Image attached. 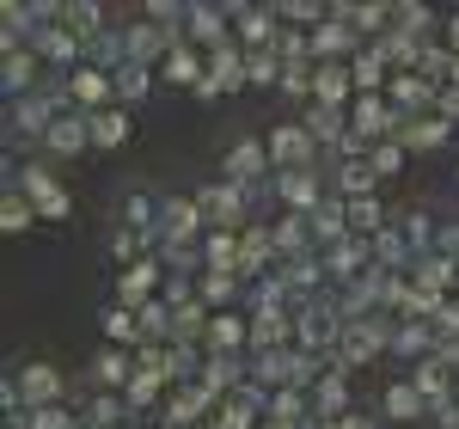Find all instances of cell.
<instances>
[{
  "label": "cell",
  "instance_id": "obj_8",
  "mask_svg": "<svg viewBox=\"0 0 459 429\" xmlns=\"http://www.w3.org/2000/svg\"><path fill=\"white\" fill-rule=\"evenodd\" d=\"M19 184L31 190V203H37L43 214H68V197H62V190L49 184V172H37V166H25V172H19Z\"/></svg>",
  "mask_w": 459,
  "mask_h": 429
},
{
  "label": "cell",
  "instance_id": "obj_2",
  "mask_svg": "<svg viewBox=\"0 0 459 429\" xmlns=\"http://www.w3.org/2000/svg\"><path fill=\"white\" fill-rule=\"evenodd\" d=\"M43 142L56 147V153H80V147H92V117H74V110H68V117H56Z\"/></svg>",
  "mask_w": 459,
  "mask_h": 429
},
{
  "label": "cell",
  "instance_id": "obj_32",
  "mask_svg": "<svg viewBox=\"0 0 459 429\" xmlns=\"http://www.w3.org/2000/svg\"><path fill=\"white\" fill-rule=\"evenodd\" d=\"M203 301H233V276H214V270H209V283H203Z\"/></svg>",
  "mask_w": 459,
  "mask_h": 429
},
{
  "label": "cell",
  "instance_id": "obj_17",
  "mask_svg": "<svg viewBox=\"0 0 459 429\" xmlns=\"http://www.w3.org/2000/svg\"><path fill=\"white\" fill-rule=\"evenodd\" d=\"M429 99H435V86H429V80H411V74H398V80H392V105H429Z\"/></svg>",
  "mask_w": 459,
  "mask_h": 429
},
{
  "label": "cell",
  "instance_id": "obj_12",
  "mask_svg": "<svg viewBox=\"0 0 459 429\" xmlns=\"http://www.w3.org/2000/svg\"><path fill=\"white\" fill-rule=\"evenodd\" d=\"M221 19H227V13H214V6H190V37L221 49V43H227V25H221Z\"/></svg>",
  "mask_w": 459,
  "mask_h": 429
},
{
  "label": "cell",
  "instance_id": "obj_27",
  "mask_svg": "<svg viewBox=\"0 0 459 429\" xmlns=\"http://www.w3.org/2000/svg\"><path fill=\"white\" fill-rule=\"evenodd\" d=\"M31 74H37V56H25V49H19V56H6V86H13V92H25V86H31Z\"/></svg>",
  "mask_w": 459,
  "mask_h": 429
},
{
  "label": "cell",
  "instance_id": "obj_30",
  "mask_svg": "<svg viewBox=\"0 0 459 429\" xmlns=\"http://www.w3.org/2000/svg\"><path fill=\"white\" fill-rule=\"evenodd\" d=\"M398 160H404V147L386 142V147H374V160H368V166H374V179H386V172H398Z\"/></svg>",
  "mask_w": 459,
  "mask_h": 429
},
{
  "label": "cell",
  "instance_id": "obj_6",
  "mask_svg": "<svg viewBox=\"0 0 459 429\" xmlns=\"http://www.w3.org/2000/svg\"><path fill=\"white\" fill-rule=\"evenodd\" d=\"M270 160H276L282 172H294L300 160H313V136H307V129H276V142H270Z\"/></svg>",
  "mask_w": 459,
  "mask_h": 429
},
{
  "label": "cell",
  "instance_id": "obj_33",
  "mask_svg": "<svg viewBox=\"0 0 459 429\" xmlns=\"http://www.w3.org/2000/svg\"><path fill=\"white\" fill-rule=\"evenodd\" d=\"M31 429H74V424L56 411V405H49V411H31Z\"/></svg>",
  "mask_w": 459,
  "mask_h": 429
},
{
  "label": "cell",
  "instance_id": "obj_22",
  "mask_svg": "<svg viewBox=\"0 0 459 429\" xmlns=\"http://www.w3.org/2000/svg\"><path fill=\"white\" fill-rule=\"evenodd\" d=\"M350 74H355V92H374V86L386 80V62H380V56H355Z\"/></svg>",
  "mask_w": 459,
  "mask_h": 429
},
{
  "label": "cell",
  "instance_id": "obj_20",
  "mask_svg": "<svg viewBox=\"0 0 459 429\" xmlns=\"http://www.w3.org/2000/svg\"><path fill=\"white\" fill-rule=\"evenodd\" d=\"M386 411L392 417H423V393L398 381V387H386Z\"/></svg>",
  "mask_w": 459,
  "mask_h": 429
},
{
  "label": "cell",
  "instance_id": "obj_18",
  "mask_svg": "<svg viewBox=\"0 0 459 429\" xmlns=\"http://www.w3.org/2000/svg\"><path fill=\"white\" fill-rule=\"evenodd\" d=\"M246 337H251V331H246L239 320H227V313H221V320L209 325V350H239Z\"/></svg>",
  "mask_w": 459,
  "mask_h": 429
},
{
  "label": "cell",
  "instance_id": "obj_16",
  "mask_svg": "<svg viewBox=\"0 0 459 429\" xmlns=\"http://www.w3.org/2000/svg\"><path fill=\"white\" fill-rule=\"evenodd\" d=\"M166 80H178V86H203L209 74L196 68V49H172V62H166Z\"/></svg>",
  "mask_w": 459,
  "mask_h": 429
},
{
  "label": "cell",
  "instance_id": "obj_21",
  "mask_svg": "<svg viewBox=\"0 0 459 429\" xmlns=\"http://www.w3.org/2000/svg\"><path fill=\"white\" fill-rule=\"evenodd\" d=\"M99 381H105V387H123V381H135V362L123 356V350H105V356H99Z\"/></svg>",
  "mask_w": 459,
  "mask_h": 429
},
{
  "label": "cell",
  "instance_id": "obj_4",
  "mask_svg": "<svg viewBox=\"0 0 459 429\" xmlns=\"http://www.w3.org/2000/svg\"><path fill=\"white\" fill-rule=\"evenodd\" d=\"M264 166H270V147L264 142H239L233 153H227V184H251Z\"/></svg>",
  "mask_w": 459,
  "mask_h": 429
},
{
  "label": "cell",
  "instance_id": "obj_1",
  "mask_svg": "<svg viewBox=\"0 0 459 429\" xmlns=\"http://www.w3.org/2000/svg\"><path fill=\"white\" fill-rule=\"evenodd\" d=\"M196 209H203V221H214V227L227 233V227H239L246 197H239V184H214V190H203V197H196Z\"/></svg>",
  "mask_w": 459,
  "mask_h": 429
},
{
  "label": "cell",
  "instance_id": "obj_25",
  "mask_svg": "<svg viewBox=\"0 0 459 429\" xmlns=\"http://www.w3.org/2000/svg\"><path fill=\"white\" fill-rule=\"evenodd\" d=\"M110 86H117V92H123V99H147V68H135V62H123V68H117V80H110Z\"/></svg>",
  "mask_w": 459,
  "mask_h": 429
},
{
  "label": "cell",
  "instance_id": "obj_34",
  "mask_svg": "<svg viewBox=\"0 0 459 429\" xmlns=\"http://www.w3.org/2000/svg\"><path fill=\"white\" fill-rule=\"evenodd\" d=\"M447 37H454V56H459V13L447 19Z\"/></svg>",
  "mask_w": 459,
  "mask_h": 429
},
{
  "label": "cell",
  "instance_id": "obj_35",
  "mask_svg": "<svg viewBox=\"0 0 459 429\" xmlns=\"http://www.w3.org/2000/svg\"><path fill=\"white\" fill-rule=\"evenodd\" d=\"M264 429H294V424H276V417H270V424H264Z\"/></svg>",
  "mask_w": 459,
  "mask_h": 429
},
{
  "label": "cell",
  "instance_id": "obj_24",
  "mask_svg": "<svg viewBox=\"0 0 459 429\" xmlns=\"http://www.w3.org/2000/svg\"><path fill=\"white\" fill-rule=\"evenodd\" d=\"M282 197L294 203V209H313V203H318V184L307 179V172H288V179H282Z\"/></svg>",
  "mask_w": 459,
  "mask_h": 429
},
{
  "label": "cell",
  "instance_id": "obj_7",
  "mask_svg": "<svg viewBox=\"0 0 459 429\" xmlns=\"http://www.w3.org/2000/svg\"><path fill=\"white\" fill-rule=\"evenodd\" d=\"M153 283H160V264H153V258H142V264H135V270L117 283V301H123V307H147Z\"/></svg>",
  "mask_w": 459,
  "mask_h": 429
},
{
  "label": "cell",
  "instance_id": "obj_15",
  "mask_svg": "<svg viewBox=\"0 0 459 429\" xmlns=\"http://www.w3.org/2000/svg\"><path fill=\"white\" fill-rule=\"evenodd\" d=\"M246 80H257V86L282 80V56H276V49H251L246 56Z\"/></svg>",
  "mask_w": 459,
  "mask_h": 429
},
{
  "label": "cell",
  "instance_id": "obj_9",
  "mask_svg": "<svg viewBox=\"0 0 459 429\" xmlns=\"http://www.w3.org/2000/svg\"><path fill=\"white\" fill-rule=\"evenodd\" d=\"M350 86H355V74H350V68H337V62H325V68L313 74L318 105H343V99H350Z\"/></svg>",
  "mask_w": 459,
  "mask_h": 429
},
{
  "label": "cell",
  "instance_id": "obj_26",
  "mask_svg": "<svg viewBox=\"0 0 459 429\" xmlns=\"http://www.w3.org/2000/svg\"><path fill=\"white\" fill-rule=\"evenodd\" d=\"M0 227H6V233H25V227H31V203H25V197H6V203H0Z\"/></svg>",
  "mask_w": 459,
  "mask_h": 429
},
{
  "label": "cell",
  "instance_id": "obj_5",
  "mask_svg": "<svg viewBox=\"0 0 459 429\" xmlns=\"http://www.w3.org/2000/svg\"><path fill=\"white\" fill-rule=\"evenodd\" d=\"M392 142L398 147H441L447 142V123H441V117H417V123L404 117V123L392 129Z\"/></svg>",
  "mask_w": 459,
  "mask_h": 429
},
{
  "label": "cell",
  "instance_id": "obj_23",
  "mask_svg": "<svg viewBox=\"0 0 459 429\" xmlns=\"http://www.w3.org/2000/svg\"><path fill=\"white\" fill-rule=\"evenodd\" d=\"M350 233L355 240H361V233H380V203H374V197L350 203Z\"/></svg>",
  "mask_w": 459,
  "mask_h": 429
},
{
  "label": "cell",
  "instance_id": "obj_11",
  "mask_svg": "<svg viewBox=\"0 0 459 429\" xmlns=\"http://www.w3.org/2000/svg\"><path fill=\"white\" fill-rule=\"evenodd\" d=\"M129 142V110H92V147H123Z\"/></svg>",
  "mask_w": 459,
  "mask_h": 429
},
{
  "label": "cell",
  "instance_id": "obj_31",
  "mask_svg": "<svg viewBox=\"0 0 459 429\" xmlns=\"http://www.w3.org/2000/svg\"><path fill=\"white\" fill-rule=\"evenodd\" d=\"M435 105H441V123H459V86H441Z\"/></svg>",
  "mask_w": 459,
  "mask_h": 429
},
{
  "label": "cell",
  "instance_id": "obj_13",
  "mask_svg": "<svg viewBox=\"0 0 459 429\" xmlns=\"http://www.w3.org/2000/svg\"><path fill=\"white\" fill-rule=\"evenodd\" d=\"M68 99H80V105H99V99H110V80L99 68H80L68 80Z\"/></svg>",
  "mask_w": 459,
  "mask_h": 429
},
{
  "label": "cell",
  "instance_id": "obj_28",
  "mask_svg": "<svg viewBox=\"0 0 459 429\" xmlns=\"http://www.w3.org/2000/svg\"><path fill=\"white\" fill-rule=\"evenodd\" d=\"M313 43L325 49V56H337V49H350V43H355V25H350V31H343V25H318Z\"/></svg>",
  "mask_w": 459,
  "mask_h": 429
},
{
  "label": "cell",
  "instance_id": "obj_29",
  "mask_svg": "<svg viewBox=\"0 0 459 429\" xmlns=\"http://www.w3.org/2000/svg\"><path fill=\"white\" fill-rule=\"evenodd\" d=\"M147 240H153V233H142V227H123V233H110V258H135Z\"/></svg>",
  "mask_w": 459,
  "mask_h": 429
},
{
  "label": "cell",
  "instance_id": "obj_14",
  "mask_svg": "<svg viewBox=\"0 0 459 429\" xmlns=\"http://www.w3.org/2000/svg\"><path fill=\"white\" fill-rule=\"evenodd\" d=\"M239 19H246V25H239V37H246V43H264V49H270V43H276V6H264V13H239Z\"/></svg>",
  "mask_w": 459,
  "mask_h": 429
},
{
  "label": "cell",
  "instance_id": "obj_19",
  "mask_svg": "<svg viewBox=\"0 0 459 429\" xmlns=\"http://www.w3.org/2000/svg\"><path fill=\"white\" fill-rule=\"evenodd\" d=\"M105 337L110 344H129V337H142V320H135L129 307H110L105 313Z\"/></svg>",
  "mask_w": 459,
  "mask_h": 429
},
{
  "label": "cell",
  "instance_id": "obj_10",
  "mask_svg": "<svg viewBox=\"0 0 459 429\" xmlns=\"http://www.w3.org/2000/svg\"><path fill=\"white\" fill-rule=\"evenodd\" d=\"M19 393L31 398L37 411H49V398L62 393V374H56V368H25V374H19Z\"/></svg>",
  "mask_w": 459,
  "mask_h": 429
},
{
  "label": "cell",
  "instance_id": "obj_3",
  "mask_svg": "<svg viewBox=\"0 0 459 429\" xmlns=\"http://www.w3.org/2000/svg\"><path fill=\"white\" fill-rule=\"evenodd\" d=\"M160 227H166V240H178V246H190V233L203 227V209H196V203H184V197H172V203L160 209Z\"/></svg>",
  "mask_w": 459,
  "mask_h": 429
}]
</instances>
